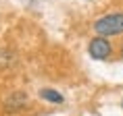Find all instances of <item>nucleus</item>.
I'll return each instance as SVG.
<instances>
[{"label":"nucleus","mask_w":123,"mask_h":116,"mask_svg":"<svg viewBox=\"0 0 123 116\" xmlns=\"http://www.w3.org/2000/svg\"><path fill=\"white\" fill-rule=\"evenodd\" d=\"M94 29L100 37L106 35H119L123 33V13H113V15H104L94 23Z\"/></svg>","instance_id":"f257e3e1"},{"label":"nucleus","mask_w":123,"mask_h":116,"mask_svg":"<svg viewBox=\"0 0 123 116\" xmlns=\"http://www.w3.org/2000/svg\"><path fill=\"white\" fill-rule=\"evenodd\" d=\"M40 97L46 100V102H52V104H63V95L54 89H42L40 91Z\"/></svg>","instance_id":"7ed1b4c3"},{"label":"nucleus","mask_w":123,"mask_h":116,"mask_svg":"<svg viewBox=\"0 0 123 116\" xmlns=\"http://www.w3.org/2000/svg\"><path fill=\"white\" fill-rule=\"evenodd\" d=\"M88 52H90L92 58H96V60H106V58L111 56V44L106 42L104 37H94L90 42V46H88Z\"/></svg>","instance_id":"f03ea898"}]
</instances>
